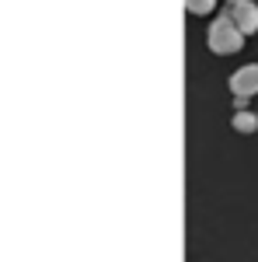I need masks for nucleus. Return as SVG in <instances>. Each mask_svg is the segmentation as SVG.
I'll list each match as a JSON object with an SVG mask.
<instances>
[{"label":"nucleus","instance_id":"nucleus-5","mask_svg":"<svg viewBox=\"0 0 258 262\" xmlns=\"http://www.w3.org/2000/svg\"><path fill=\"white\" fill-rule=\"evenodd\" d=\"M217 7V0H185V11L189 14H209Z\"/></svg>","mask_w":258,"mask_h":262},{"label":"nucleus","instance_id":"nucleus-2","mask_svg":"<svg viewBox=\"0 0 258 262\" xmlns=\"http://www.w3.org/2000/svg\"><path fill=\"white\" fill-rule=\"evenodd\" d=\"M227 18L241 28V35L258 32V4L255 0H227Z\"/></svg>","mask_w":258,"mask_h":262},{"label":"nucleus","instance_id":"nucleus-1","mask_svg":"<svg viewBox=\"0 0 258 262\" xmlns=\"http://www.w3.org/2000/svg\"><path fill=\"white\" fill-rule=\"evenodd\" d=\"M206 42H209V49H213L217 56H234V53L244 49V35H241V28L227 18V14H220V18L209 25Z\"/></svg>","mask_w":258,"mask_h":262},{"label":"nucleus","instance_id":"nucleus-3","mask_svg":"<svg viewBox=\"0 0 258 262\" xmlns=\"http://www.w3.org/2000/svg\"><path fill=\"white\" fill-rule=\"evenodd\" d=\"M230 91L238 101H248L251 95H258V63H248V67H238L230 74Z\"/></svg>","mask_w":258,"mask_h":262},{"label":"nucleus","instance_id":"nucleus-4","mask_svg":"<svg viewBox=\"0 0 258 262\" xmlns=\"http://www.w3.org/2000/svg\"><path fill=\"white\" fill-rule=\"evenodd\" d=\"M234 129H238V133H255L258 129V116L255 112H244V108L234 112Z\"/></svg>","mask_w":258,"mask_h":262}]
</instances>
